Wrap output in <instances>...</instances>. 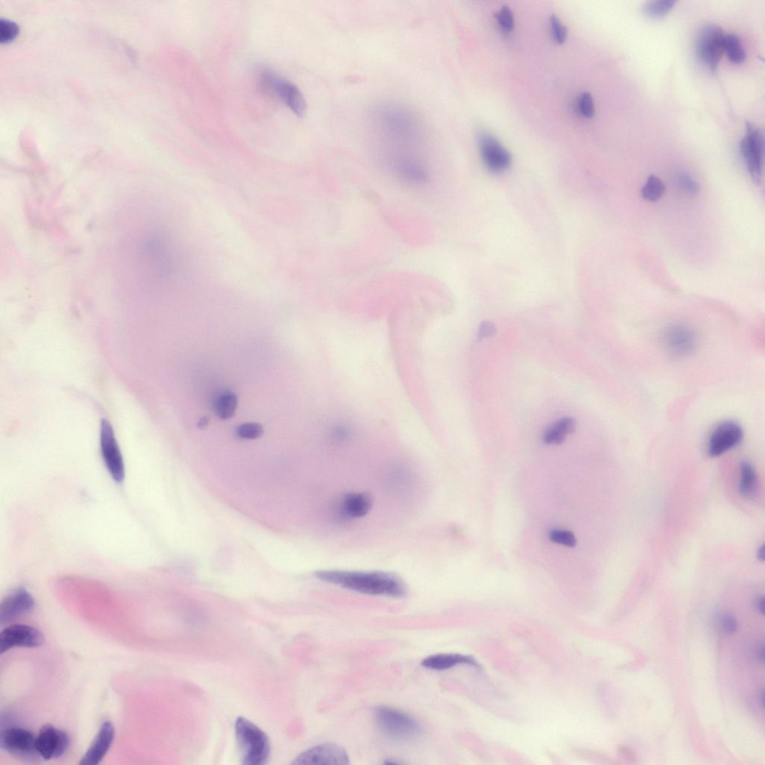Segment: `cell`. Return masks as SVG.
<instances>
[{
    "label": "cell",
    "mask_w": 765,
    "mask_h": 765,
    "mask_svg": "<svg viewBox=\"0 0 765 765\" xmlns=\"http://www.w3.org/2000/svg\"><path fill=\"white\" fill-rule=\"evenodd\" d=\"M353 432L346 424H334L329 431V436L333 444L342 445L351 441Z\"/></svg>",
    "instance_id": "484cf974"
},
{
    "label": "cell",
    "mask_w": 765,
    "mask_h": 765,
    "mask_svg": "<svg viewBox=\"0 0 765 765\" xmlns=\"http://www.w3.org/2000/svg\"><path fill=\"white\" fill-rule=\"evenodd\" d=\"M676 2L674 0H661V1H647L642 7L644 15L649 18H660L673 9Z\"/></svg>",
    "instance_id": "cb8c5ba5"
},
{
    "label": "cell",
    "mask_w": 765,
    "mask_h": 765,
    "mask_svg": "<svg viewBox=\"0 0 765 765\" xmlns=\"http://www.w3.org/2000/svg\"><path fill=\"white\" fill-rule=\"evenodd\" d=\"M497 333V329L495 325L490 321H485L480 324L478 330V339L483 340L494 336Z\"/></svg>",
    "instance_id": "836d02e7"
},
{
    "label": "cell",
    "mask_w": 765,
    "mask_h": 765,
    "mask_svg": "<svg viewBox=\"0 0 765 765\" xmlns=\"http://www.w3.org/2000/svg\"><path fill=\"white\" fill-rule=\"evenodd\" d=\"M551 26L552 33H554L556 42H558V44H563L566 40V36H568V29H566V27L562 25L558 18L555 15L551 16Z\"/></svg>",
    "instance_id": "d6a6232c"
},
{
    "label": "cell",
    "mask_w": 765,
    "mask_h": 765,
    "mask_svg": "<svg viewBox=\"0 0 765 765\" xmlns=\"http://www.w3.org/2000/svg\"><path fill=\"white\" fill-rule=\"evenodd\" d=\"M346 751L334 744H324L311 748L297 756L292 764H349Z\"/></svg>",
    "instance_id": "9a60e30c"
},
{
    "label": "cell",
    "mask_w": 765,
    "mask_h": 765,
    "mask_svg": "<svg viewBox=\"0 0 765 765\" xmlns=\"http://www.w3.org/2000/svg\"><path fill=\"white\" fill-rule=\"evenodd\" d=\"M316 576L323 582L361 593L399 598L406 594L402 580L387 573L321 571Z\"/></svg>",
    "instance_id": "6da1fadb"
},
{
    "label": "cell",
    "mask_w": 765,
    "mask_h": 765,
    "mask_svg": "<svg viewBox=\"0 0 765 765\" xmlns=\"http://www.w3.org/2000/svg\"><path fill=\"white\" fill-rule=\"evenodd\" d=\"M101 448L104 463L111 476L117 483H121L125 477L123 459L114 431L106 419H103L101 422Z\"/></svg>",
    "instance_id": "8fae6325"
},
{
    "label": "cell",
    "mask_w": 765,
    "mask_h": 765,
    "mask_svg": "<svg viewBox=\"0 0 765 765\" xmlns=\"http://www.w3.org/2000/svg\"><path fill=\"white\" fill-rule=\"evenodd\" d=\"M740 148L751 178L755 183H761L764 167V136L760 127L747 122L746 133Z\"/></svg>",
    "instance_id": "52a82bcc"
},
{
    "label": "cell",
    "mask_w": 765,
    "mask_h": 765,
    "mask_svg": "<svg viewBox=\"0 0 765 765\" xmlns=\"http://www.w3.org/2000/svg\"><path fill=\"white\" fill-rule=\"evenodd\" d=\"M720 623L722 629H724L727 633H733L736 630V620L730 615L725 614L721 615L720 618Z\"/></svg>",
    "instance_id": "e575fe53"
},
{
    "label": "cell",
    "mask_w": 765,
    "mask_h": 765,
    "mask_svg": "<svg viewBox=\"0 0 765 765\" xmlns=\"http://www.w3.org/2000/svg\"><path fill=\"white\" fill-rule=\"evenodd\" d=\"M497 19L502 29L507 32L512 31L514 27L513 12L508 6H503L497 13Z\"/></svg>",
    "instance_id": "4dcf8cb0"
},
{
    "label": "cell",
    "mask_w": 765,
    "mask_h": 765,
    "mask_svg": "<svg viewBox=\"0 0 765 765\" xmlns=\"http://www.w3.org/2000/svg\"><path fill=\"white\" fill-rule=\"evenodd\" d=\"M35 743L36 736L32 732L18 727H9L0 734V747L21 759L31 761L40 757Z\"/></svg>",
    "instance_id": "ba28073f"
},
{
    "label": "cell",
    "mask_w": 765,
    "mask_h": 765,
    "mask_svg": "<svg viewBox=\"0 0 765 765\" xmlns=\"http://www.w3.org/2000/svg\"><path fill=\"white\" fill-rule=\"evenodd\" d=\"M377 128L393 144L418 145L423 138L422 125L414 113L393 102L378 104L373 111Z\"/></svg>",
    "instance_id": "7a4b0ae2"
},
{
    "label": "cell",
    "mask_w": 765,
    "mask_h": 765,
    "mask_svg": "<svg viewBox=\"0 0 765 765\" xmlns=\"http://www.w3.org/2000/svg\"><path fill=\"white\" fill-rule=\"evenodd\" d=\"M663 346L671 356L684 358L690 356L698 346V336L689 326L673 324L664 331Z\"/></svg>",
    "instance_id": "9c48e42d"
},
{
    "label": "cell",
    "mask_w": 765,
    "mask_h": 765,
    "mask_svg": "<svg viewBox=\"0 0 765 765\" xmlns=\"http://www.w3.org/2000/svg\"><path fill=\"white\" fill-rule=\"evenodd\" d=\"M44 641L43 634L38 629L27 625L13 624L0 634V654L13 647H38Z\"/></svg>",
    "instance_id": "7c38bea8"
},
{
    "label": "cell",
    "mask_w": 765,
    "mask_h": 765,
    "mask_svg": "<svg viewBox=\"0 0 765 765\" xmlns=\"http://www.w3.org/2000/svg\"><path fill=\"white\" fill-rule=\"evenodd\" d=\"M739 492L745 499H752L758 488V478L752 464L744 461L740 466Z\"/></svg>",
    "instance_id": "44dd1931"
},
{
    "label": "cell",
    "mask_w": 765,
    "mask_h": 765,
    "mask_svg": "<svg viewBox=\"0 0 765 765\" xmlns=\"http://www.w3.org/2000/svg\"><path fill=\"white\" fill-rule=\"evenodd\" d=\"M576 431V422L571 417H564L552 424L546 431L544 441L548 445H560L566 436Z\"/></svg>",
    "instance_id": "ffe728a7"
},
{
    "label": "cell",
    "mask_w": 765,
    "mask_h": 765,
    "mask_svg": "<svg viewBox=\"0 0 765 765\" xmlns=\"http://www.w3.org/2000/svg\"><path fill=\"white\" fill-rule=\"evenodd\" d=\"M678 187L689 195H697L700 192L698 182L687 174H681L677 178Z\"/></svg>",
    "instance_id": "f546056e"
},
{
    "label": "cell",
    "mask_w": 765,
    "mask_h": 765,
    "mask_svg": "<svg viewBox=\"0 0 765 765\" xmlns=\"http://www.w3.org/2000/svg\"><path fill=\"white\" fill-rule=\"evenodd\" d=\"M665 191L663 181L657 176L651 175L642 188V196L645 200L655 202L660 199Z\"/></svg>",
    "instance_id": "d4e9b609"
},
{
    "label": "cell",
    "mask_w": 765,
    "mask_h": 765,
    "mask_svg": "<svg viewBox=\"0 0 765 765\" xmlns=\"http://www.w3.org/2000/svg\"><path fill=\"white\" fill-rule=\"evenodd\" d=\"M375 720L382 732L395 739H414L422 732V727L414 718L390 707L378 708Z\"/></svg>",
    "instance_id": "277c9868"
},
{
    "label": "cell",
    "mask_w": 765,
    "mask_h": 765,
    "mask_svg": "<svg viewBox=\"0 0 765 765\" xmlns=\"http://www.w3.org/2000/svg\"><path fill=\"white\" fill-rule=\"evenodd\" d=\"M549 537L552 542L568 547H575L577 544L575 535L570 531L554 530L551 532Z\"/></svg>",
    "instance_id": "83f0119b"
},
{
    "label": "cell",
    "mask_w": 765,
    "mask_h": 765,
    "mask_svg": "<svg viewBox=\"0 0 765 765\" xmlns=\"http://www.w3.org/2000/svg\"><path fill=\"white\" fill-rule=\"evenodd\" d=\"M756 606H757V607L759 609V611L761 614H764V600L763 597L758 598V599L756 600Z\"/></svg>",
    "instance_id": "d590c367"
},
{
    "label": "cell",
    "mask_w": 765,
    "mask_h": 765,
    "mask_svg": "<svg viewBox=\"0 0 765 765\" xmlns=\"http://www.w3.org/2000/svg\"><path fill=\"white\" fill-rule=\"evenodd\" d=\"M725 50L729 60L734 64H741L746 60L745 50L739 37L735 34L726 35Z\"/></svg>",
    "instance_id": "603a6c76"
},
{
    "label": "cell",
    "mask_w": 765,
    "mask_h": 765,
    "mask_svg": "<svg viewBox=\"0 0 765 765\" xmlns=\"http://www.w3.org/2000/svg\"><path fill=\"white\" fill-rule=\"evenodd\" d=\"M260 80L266 91L279 97L295 116L299 118L305 116L307 101L300 89L295 84L273 72H263Z\"/></svg>",
    "instance_id": "8992f818"
},
{
    "label": "cell",
    "mask_w": 765,
    "mask_h": 765,
    "mask_svg": "<svg viewBox=\"0 0 765 765\" xmlns=\"http://www.w3.org/2000/svg\"><path fill=\"white\" fill-rule=\"evenodd\" d=\"M372 507V500L366 493H350L340 501L338 513L345 519H358L365 516Z\"/></svg>",
    "instance_id": "ac0fdd59"
},
{
    "label": "cell",
    "mask_w": 765,
    "mask_h": 765,
    "mask_svg": "<svg viewBox=\"0 0 765 765\" xmlns=\"http://www.w3.org/2000/svg\"><path fill=\"white\" fill-rule=\"evenodd\" d=\"M115 734V727L111 722L109 721L104 722L86 755L82 758L79 764L97 765L100 764L107 754L113 741H114Z\"/></svg>",
    "instance_id": "e0dca14e"
},
{
    "label": "cell",
    "mask_w": 765,
    "mask_h": 765,
    "mask_svg": "<svg viewBox=\"0 0 765 765\" xmlns=\"http://www.w3.org/2000/svg\"><path fill=\"white\" fill-rule=\"evenodd\" d=\"M35 744L38 756L50 760L63 756L69 747L70 740L65 732L47 725L40 730Z\"/></svg>",
    "instance_id": "4fadbf2b"
},
{
    "label": "cell",
    "mask_w": 765,
    "mask_h": 765,
    "mask_svg": "<svg viewBox=\"0 0 765 765\" xmlns=\"http://www.w3.org/2000/svg\"><path fill=\"white\" fill-rule=\"evenodd\" d=\"M263 428L258 423L248 422L241 424L236 429V434L244 440H255L263 434Z\"/></svg>",
    "instance_id": "4316f807"
},
{
    "label": "cell",
    "mask_w": 765,
    "mask_h": 765,
    "mask_svg": "<svg viewBox=\"0 0 765 765\" xmlns=\"http://www.w3.org/2000/svg\"><path fill=\"white\" fill-rule=\"evenodd\" d=\"M18 32L19 28L15 22L5 19L0 21V41L2 43L15 38Z\"/></svg>",
    "instance_id": "f1b7e54d"
},
{
    "label": "cell",
    "mask_w": 765,
    "mask_h": 765,
    "mask_svg": "<svg viewBox=\"0 0 765 765\" xmlns=\"http://www.w3.org/2000/svg\"><path fill=\"white\" fill-rule=\"evenodd\" d=\"M35 600L32 595L24 588L13 590L3 600L0 605V620L2 624L29 614L33 610Z\"/></svg>",
    "instance_id": "2e32d148"
},
{
    "label": "cell",
    "mask_w": 765,
    "mask_h": 765,
    "mask_svg": "<svg viewBox=\"0 0 765 765\" xmlns=\"http://www.w3.org/2000/svg\"><path fill=\"white\" fill-rule=\"evenodd\" d=\"M459 664H470L475 668L480 665L471 656L460 654H438L428 657L422 662L423 667L434 671H445Z\"/></svg>",
    "instance_id": "d6986e66"
},
{
    "label": "cell",
    "mask_w": 765,
    "mask_h": 765,
    "mask_svg": "<svg viewBox=\"0 0 765 765\" xmlns=\"http://www.w3.org/2000/svg\"><path fill=\"white\" fill-rule=\"evenodd\" d=\"M578 109L580 114L585 118L590 119L594 116L595 108L593 97L590 94L585 92L580 97Z\"/></svg>",
    "instance_id": "1f68e13d"
},
{
    "label": "cell",
    "mask_w": 765,
    "mask_h": 765,
    "mask_svg": "<svg viewBox=\"0 0 765 765\" xmlns=\"http://www.w3.org/2000/svg\"><path fill=\"white\" fill-rule=\"evenodd\" d=\"M744 431L737 422H721L713 429L708 442V454L711 458L720 457L738 446L743 441Z\"/></svg>",
    "instance_id": "30bf717a"
},
{
    "label": "cell",
    "mask_w": 765,
    "mask_h": 765,
    "mask_svg": "<svg viewBox=\"0 0 765 765\" xmlns=\"http://www.w3.org/2000/svg\"><path fill=\"white\" fill-rule=\"evenodd\" d=\"M757 558L760 561H764V545L760 546L757 551Z\"/></svg>",
    "instance_id": "8d00e7d4"
},
{
    "label": "cell",
    "mask_w": 765,
    "mask_h": 765,
    "mask_svg": "<svg viewBox=\"0 0 765 765\" xmlns=\"http://www.w3.org/2000/svg\"><path fill=\"white\" fill-rule=\"evenodd\" d=\"M235 732L241 761L246 765H263L271 753L267 734L243 717L236 720Z\"/></svg>",
    "instance_id": "3957f363"
},
{
    "label": "cell",
    "mask_w": 765,
    "mask_h": 765,
    "mask_svg": "<svg viewBox=\"0 0 765 765\" xmlns=\"http://www.w3.org/2000/svg\"><path fill=\"white\" fill-rule=\"evenodd\" d=\"M726 33L715 24L704 26L697 37L695 51L700 62L711 72H716L725 52Z\"/></svg>",
    "instance_id": "5b68a950"
},
{
    "label": "cell",
    "mask_w": 765,
    "mask_h": 765,
    "mask_svg": "<svg viewBox=\"0 0 765 765\" xmlns=\"http://www.w3.org/2000/svg\"><path fill=\"white\" fill-rule=\"evenodd\" d=\"M479 146L481 158L486 167L494 173L506 171L512 165V155L499 143V141L489 133H481L479 136Z\"/></svg>",
    "instance_id": "5bb4252c"
},
{
    "label": "cell",
    "mask_w": 765,
    "mask_h": 765,
    "mask_svg": "<svg viewBox=\"0 0 765 765\" xmlns=\"http://www.w3.org/2000/svg\"><path fill=\"white\" fill-rule=\"evenodd\" d=\"M237 406L236 395L230 390H225L217 395L212 407L217 417L222 419H229L234 416Z\"/></svg>",
    "instance_id": "7402d4cb"
},
{
    "label": "cell",
    "mask_w": 765,
    "mask_h": 765,
    "mask_svg": "<svg viewBox=\"0 0 765 765\" xmlns=\"http://www.w3.org/2000/svg\"><path fill=\"white\" fill-rule=\"evenodd\" d=\"M207 424H208V419H207H207H206V418H204V419H201V421H200V423H199V426H200L201 428H202V427H204V426H207Z\"/></svg>",
    "instance_id": "74e56055"
}]
</instances>
